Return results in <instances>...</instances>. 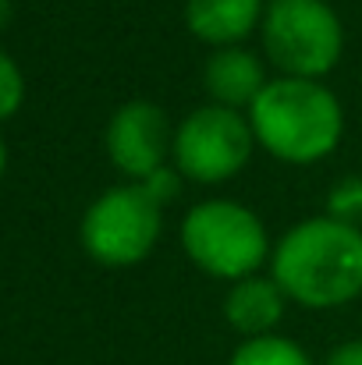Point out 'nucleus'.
I'll use <instances>...</instances> for the list:
<instances>
[{
	"label": "nucleus",
	"instance_id": "obj_2",
	"mask_svg": "<svg viewBox=\"0 0 362 365\" xmlns=\"http://www.w3.org/2000/svg\"><path fill=\"white\" fill-rule=\"evenodd\" d=\"M245 114L256 145L284 167H316L345 138V103L316 78L273 75Z\"/></svg>",
	"mask_w": 362,
	"mask_h": 365
},
{
	"label": "nucleus",
	"instance_id": "obj_15",
	"mask_svg": "<svg viewBox=\"0 0 362 365\" xmlns=\"http://www.w3.org/2000/svg\"><path fill=\"white\" fill-rule=\"evenodd\" d=\"M320 365H362V337H348V341L334 344Z\"/></svg>",
	"mask_w": 362,
	"mask_h": 365
},
{
	"label": "nucleus",
	"instance_id": "obj_7",
	"mask_svg": "<svg viewBox=\"0 0 362 365\" xmlns=\"http://www.w3.org/2000/svg\"><path fill=\"white\" fill-rule=\"evenodd\" d=\"M104 149L111 167L124 181H142L171 163L174 124L153 100H128L111 114L104 131Z\"/></svg>",
	"mask_w": 362,
	"mask_h": 365
},
{
	"label": "nucleus",
	"instance_id": "obj_8",
	"mask_svg": "<svg viewBox=\"0 0 362 365\" xmlns=\"http://www.w3.org/2000/svg\"><path fill=\"white\" fill-rule=\"evenodd\" d=\"M270 64L263 61L259 50L245 46H221L210 50L203 61V93L206 103L217 107H231V110H248L256 103V96L266 89V82L273 78L266 71Z\"/></svg>",
	"mask_w": 362,
	"mask_h": 365
},
{
	"label": "nucleus",
	"instance_id": "obj_10",
	"mask_svg": "<svg viewBox=\"0 0 362 365\" xmlns=\"http://www.w3.org/2000/svg\"><path fill=\"white\" fill-rule=\"evenodd\" d=\"M266 0H185L181 21L188 36L210 50L221 46H245L259 36Z\"/></svg>",
	"mask_w": 362,
	"mask_h": 365
},
{
	"label": "nucleus",
	"instance_id": "obj_3",
	"mask_svg": "<svg viewBox=\"0 0 362 365\" xmlns=\"http://www.w3.org/2000/svg\"><path fill=\"white\" fill-rule=\"evenodd\" d=\"M178 245L199 273L221 284L263 273L273 252L263 217L252 206L224 195H210L185 210L178 224Z\"/></svg>",
	"mask_w": 362,
	"mask_h": 365
},
{
	"label": "nucleus",
	"instance_id": "obj_5",
	"mask_svg": "<svg viewBox=\"0 0 362 365\" xmlns=\"http://www.w3.org/2000/svg\"><path fill=\"white\" fill-rule=\"evenodd\" d=\"M164 235V206L139 181H121L100 192L79 224L82 252L104 269H131L153 255Z\"/></svg>",
	"mask_w": 362,
	"mask_h": 365
},
{
	"label": "nucleus",
	"instance_id": "obj_6",
	"mask_svg": "<svg viewBox=\"0 0 362 365\" xmlns=\"http://www.w3.org/2000/svg\"><path fill=\"white\" fill-rule=\"evenodd\" d=\"M256 149L259 145H256L248 114L203 103L174 124L171 163L188 185L217 188L238 178Z\"/></svg>",
	"mask_w": 362,
	"mask_h": 365
},
{
	"label": "nucleus",
	"instance_id": "obj_1",
	"mask_svg": "<svg viewBox=\"0 0 362 365\" xmlns=\"http://www.w3.org/2000/svg\"><path fill=\"white\" fill-rule=\"evenodd\" d=\"M266 269L291 305L309 312L345 309L362 294V227L327 213L306 217L273 242Z\"/></svg>",
	"mask_w": 362,
	"mask_h": 365
},
{
	"label": "nucleus",
	"instance_id": "obj_9",
	"mask_svg": "<svg viewBox=\"0 0 362 365\" xmlns=\"http://www.w3.org/2000/svg\"><path fill=\"white\" fill-rule=\"evenodd\" d=\"M288 305L291 302L281 291V284L270 277V269H263V273H252V277H241L235 284H228L221 312H224V323L241 341H248V337L277 334Z\"/></svg>",
	"mask_w": 362,
	"mask_h": 365
},
{
	"label": "nucleus",
	"instance_id": "obj_12",
	"mask_svg": "<svg viewBox=\"0 0 362 365\" xmlns=\"http://www.w3.org/2000/svg\"><path fill=\"white\" fill-rule=\"evenodd\" d=\"M323 213L341 220V224L362 227V174H345L327 188Z\"/></svg>",
	"mask_w": 362,
	"mask_h": 365
},
{
	"label": "nucleus",
	"instance_id": "obj_11",
	"mask_svg": "<svg viewBox=\"0 0 362 365\" xmlns=\"http://www.w3.org/2000/svg\"><path fill=\"white\" fill-rule=\"evenodd\" d=\"M228 365H316L309 351L284 334H266V337H248L238 341Z\"/></svg>",
	"mask_w": 362,
	"mask_h": 365
},
{
	"label": "nucleus",
	"instance_id": "obj_16",
	"mask_svg": "<svg viewBox=\"0 0 362 365\" xmlns=\"http://www.w3.org/2000/svg\"><path fill=\"white\" fill-rule=\"evenodd\" d=\"M11 14H14V4H11V0H0V32L7 29V21H11Z\"/></svg>",
	"mask_w": 362,
	"mask_h": 365
},
{
	"label": "nucleus",
	"instance_id": "obj_4",
	"mask_svg": "<svg viewBox=\"0 0 362 365\" xmlns=\"http://www.w3.org/2000/svg\"><path fill=\"white\" fill-rule=\"evenodd\" d=\"M256 39L263 61L284 78L327 82L345 57V21L331 0H266Z\"/></svg>",
	"mask_w": 362,
	"mask_h": 365
},
{
	"label": "nucleus",
	"instance_id": "obj_14",
	"mask_svg": "<svg viewBox=\"0 0 362 365\" xmlns=\"http://www.w3.org/2000/svg\"><path fill=\"white\" fill-rule=\"evenodd\" d=\"M139 185L149 192V199H153L156 206H164V210H167L171 202H178V199H181V192H185V185H188V181L174 170V163H167V167L153 170L149 178H142Z\"/></svg>",
	"mask_w": 362,
	"mask_h": 365
},
{
	"label": "nucleus",
	"instance_id": "obj_13",
	"mask_svg": "<svg viewBox=\"0 0 362 365\" xmlns=\"http://www.w3.org/2000/svg\"><path fill=\"white\" fill-rule=\"evenodd\" d=\"M25 103V75L11 53L0 50V121H11Z\"/></svg>",
	"mask_w": 362,
	"mask_h": 365
},
{
	"label": "nucleus",
	"instance_id": "obj_17",
	"mask_svg": "<svg viewBox=\"0 0 362 365\" xmlns=\"http://www.w3.org/2000/svg\"><path fill=\"white\" fill-rule=\"evenodd\" d=\"M7 174V142L0 138V178Z\"/></svg>",
	"mask_w": 362,
	"mask_h": 365
}]
</instances>
